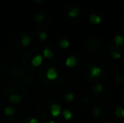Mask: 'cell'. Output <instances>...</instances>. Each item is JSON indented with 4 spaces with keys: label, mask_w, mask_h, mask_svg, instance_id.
Listing matches in <instances>:
<instances>
[{
    "label": "cell",
    "mask_w": 124,
    "mask_h": 123,
    "mask_svg": "<svg viewBox=\"0 0 124 123\" xmlns=\"http://www.w3.org/2000/svg\"><path fill=\"white\" fill-rule=\"evenodd\" d=\"M116 79L117 81V83L123 84V83H124V74H117L116 77Z\"/></svg>",
    "instance_id": "44dd1931"
},
{
    "label": "cell",
    "mask_w": 124,
    "mask_h": 123,
    "mask_svg": "<svg viewBox=\"0 0 124 123\" xmlns=\"http://www.w3.org/2000/svg\"><path fill=\"white\" fill-rule=\"evenodd\" d=\"M29 123H40V122L37 120V119H36V118H32V119H31V120H30Z\"/></svg>",
    "instance_id": "603a6c76"
},
{
    "label": "cell",
    "mask_w": 124,
    "mask_h": 123,
    "mask_svg": "<svg viewBox=\"0 0 124 123\" xmlns=\"http://www.w3.org/2000/svg\"><path fill=\"white\" fill-rule=\"evenodd\" d=\"M36 22H37V23H41V22L44 20V15L42 14H37L36 15Z\"/></svg>",
    "instance_id": "d6986e66"
},
{
    "label": "cell",
    "mask_w": 124,
    "mask_h": 123,
    "mask_svg": "<svg viewBox=\"0 0 124 123\" xmlns=\"http://www.w3.org/2000/svg\"><path fill=\"white\" fill-rule=\"evenodd\" d=\"M101 72H102V70H101V67H93L91 69V71H90V75H91L92 78H97L101 75Z\"/></svg>",
    "instance_id": "52a82bcc"
},
{
    "label": "cell",
    "mask_w": 124,
    "mask_h": 123,
    "mask_svg": "<svg viewBox=\"0 0 124 123\" xmlns=\"http://www.w3.org/2000/svg\"><path fill=\"white\" fill-rule=\"evenodd\" d=\"M43 56L46 58H53L54 54H53V52H52V51H51L48 48H46V49L43 50Z\"/></svg>",
    "instance_id": "7c38bea8"
},
{
    "label": "cell",
    "mask_w": 124,
    "mask_h": 123,
    "mask_svg": "<svg viewBox=\"0 0 124 123\" xmlns=\"http://www.w3.org/2000/svg\"><path fill=\"white\" fill-rule=\"evenodd\" d=\"M69 45H70V43H69V41H68L67 39H62V40H61V41H60V46L62 48H63V49H66V48L69 47Z\"/></svg>",
    "instance_id": "2e32d148"
},
{
    "label": "cell",
    "mask_w": 124,
    "mask_h": 123,
    "mask_svg": "<svg viewBox=\"0 0 124 123\" xmlns=\"http://www.w3.org/2000/svg\"><path fill=\"white\" fill-rule=\"evenodd\" d=\"M21 96L18 94H12L9 97H8V101L12 104H19L21 101Z\"/></svg>",
    "instance_id": "277c9868"
},
{
    "label": "cell",
    "mask_w": 124,
    "mask_h": 123,
    "mask_svg": "<svg viewBox=\"0 0 124 123\" xmlns=\"http://www.w3.org/2000/svg\"><path fill=\"white\" fill-rule=\"evenodd\" d=\"M4 113L6 116H13L14 114H15V109L13 108V107L11 106H8L5 108L4 110Z\"/></svg>",
    "instance_id": "9a60e30c"
},
{
    "label": "cell",
    "mask_w": 124,
    "mask_h": 123,
    "mask_svg": "<svg viewBox=\"0 0 124 123\" xmlns=\"http://www.w3.org/2000/svg\"><path fill=\"white\" fill-rule=\"evenodd\" d=\"M31 37L29 36H23V38L21 39V44L23 45L24 46H28L30 44H31Z\"/></svg>",
    "instance_id": "8fae6325"
},
{
    "label": "cell",
    "mask_w": 124,
    "mask_h": 123,
    "mask_svg": "<svg viewBox=\"0 0 124 123\" xmlns=\"http://www.w3.org/2000/svg\"><path fill=\"white\" fill-rule=\"evenodd\" d=\"M88 98H87V97H85V99H84V101H85V103H87V102H88Z\"/></svg>",
    "instance_id": "cb8c5ba5"
},
{
    "label": "cell",
    "mask_w": 124,
    "mask_h": 123,
    "mask_svg": "<svg viewBox=\"0 0 124 123\" xmlns=\"http://www.w3.org/2000/svg\"><path fill=\"white\" fill-rule=\"evenodd\" d=\"M89 20L91 24H94V25H98L101 22V18L99 16V15L96 14H90V17H89Z\"/></svg>",
    "instance_id": "8992f818"
},
{
    "label": "cell",
    "mask_w": 124,
    "mask_h": 123,
    "mask_svg": "<svg viewBox=\"0 0 124 123\" xmlns=\"http://www.w3.org/2000/svg\"><path fill=\"white\" fill-rule=\"evenodd\" d=\"M74 99V94H72V93H68L67 94L65 95V100L69 102L73 101Z\"/></svg>",
    "instance_id": "ffe728a7"
},
{
    "label": "cell",
    "mask_w": 124,
    "mask_h": 123,
    "mask_svg": "<svg viewBox=\"0 0 124 123\" xmlns=\"http://www.w3.org/2000/svg\"><path fill=\"white\" fill-rule=\"evenodd\" d=\"M114 41L117 46H121V45H123L124 43V37L123 36H121V35H117L115 37Z\"/></svg>",
    "instance_id": "30bf717a"
},
{
    "label": "cell",
    "mask_w": 124,
    "mask_h": 123,
    "mask_svg": "<svg viewBox=\"0 0 124 123\" xmlns=\"http://www.w3.org/2000/svg\"><path fill=\"white\" fill-rule=\"evenodd\" d=\"M43 62V58L41 55H36L31 60V64H32L33 67H39V66L41 65Z\"/></svg>",
    "instance_id": "3957f363"
},
{
    "label": "cell",
    "mask_w": 124,
    "mask_h": 123,
    "mask_svg": "<svg viewBox=\"0 0 124 123\" xmlns=\"http://www.w3.org/2000/svg\"><path fill=\"white\" fill-rule=\"evenodd\" d=\"M93 115L95 117H99L101 116V108L99 106H95L93 109Z\"/></svg>",
    "instance_id": "ac0fdd59"
},
{
    "label": "cell",
    "mask_w": 124,
    "mask_h": 123,
    "mask_svg": "<svg viewBox=\"0 0 124 123\" xmlns=\"http://www.w3.org/2000/svg\"><path fill=\"white\" fill-rule=\"evenodd\" d=\"M57 71L53 67H50L47 71H46V78H47L49 80H54L57 78Z\"/></svg>",
    "instance_id": "6da1fadb"
},
{
    "label": "cell",
    "mask_w": 124,
    "mask_h": 123,
    "mask_svg": "<svg viewBox=\"0 0 124 123\" xmlns=\"http://www.w3.org/2000/svg\"><path fill=\"white\" fill-rule=\"evenodd\" d=\"M61 106L57 104H53V105L51 106V112H52V115L54 117L58 116L61 114Z\"/></svg>",
    "instance_id": "7a4b0ae2"
},
{
    "label": "cell",
    "mask_w": 124,
    "mask_h": 123,
    "mask_svg": "<svg viewBox=\"0 0 124 123\" xmlns=\"http://www.w3.org/2000/svg\"><path fill=\"white\" fill-rule=\"evenodd\" d=\"M46 123H56V122H54V121H50V122H47Z\"/></svg>",
    "instance_id": "d4e9b609"
},
{
    "label": "cell",
    "mask_w": 124,
    "mask_h": 123,
    "mask_svg": "<svg viewBox=\"0 0 124 123\" xmlns=\"http://www.w3.org/2000/svg\"><path fill=\"white\" fill-rule=\"evenodd\" d=\"M62 116H63V118L65 119V120L69 121L72 118V113H71L70 110H64L63 111H62Z\"/></svg>",
    "instance_id": "5bb4252c"
},
{
    "label": "cell",
    "mask_w": 124,
    "mask_h": 123,
    "mask_svg": "<svg viewBox=\"0 0 124 123\" xmlns=\"http://www.w3.org/2000/svg\"><path fill=\"white\" fill-rule=\"evenodd\" d=\"M111 57L113 58V59H119L120 58H121V54H120V52H118L116 50H113L111 52Z\"/></svg>",
    "instance_id": "e0dca14e"
},
{
    "label": "cell",
    "mask_w": 124,
    "mask_h": 123,
    "mask_svg": "<svg viewBox=\"0 0 124 123\" xmlns=\"http://www.w3.org/2000/svg\"><path fill=\"white\" fill-rule=\"evenodd\" d=\"M102 90H103V86L101 84H97L93 88V93L95 94H99Z\"/></svg>",
    "instance_id": "4fadbf2b"
},
{
    "label": "cell",
    "mask_w": 124,
    "mask_h": 123,
    "mask_svg": "<svg viewBox=\"0 0 124 123\" xmlns=\"http://www.w3.org/2000/svg\"><path fill=\"white\" fill-rule=\"evenodd\" d=\"M107 123H114V122H108Z\"/></svg>",
    "instance_id": "484cf974"
},
{
    "label": "cell",
    "mask_w": 124,
    "mask_h": 123,
    "mask_svg": "<svg viewBox=\"0 0 124 123\" xmlns=\"http://www.w3.org/2000/svg\"><path fill=\"white\" fill-rule=\"evenodd\" d=\"M79 12L80 11L78 8H77V7H72V8H70V10L69 11L68 15H69V17H71V18H75V17L79 15Z\"/></svg>",
    "instance_id": "ba28073f"
},
{
    "label": "cell",
    "mask_w": 124,
    "mask_h": 123,
    "mask_svg": "<svg viewBox=\"0 0 124 123\" xmlns=\"http://www.w3.org/2000/svg\"><path fill=\"white\" fill-rule=\"evenodd\" d=\"M65 64L67 67H74L75 65L77 64V59L74 56H71V57H69V58L66 59L65 61Z\"/></svg>",
    "instance_id": "5b68a950"
},
{
    "label": "cell",
    "mask_w": 124,
    "mask_h": 123,
    "mask_svg": "<svg viewBox=\"0 0 124 123\" xmlns=\"http://www.w3.org/2000/svg\"><path fill=\"white\" fill-rule=\"evenodd\" d=\"M115 116L118 118H123L124 117V109L123 107H119L118 106L116 108V111H115Z\"/></svg>",
    "instance_id": "9c48e42d"
},
{
    "label": "cell",
    "mask_w": 124,
    "mask_h": 123,
    "mask_svg": "<svg viewBox=\"0 0 124 123\" xmlns=\"http://www.w3.org/2000/svg\"><path fill=\"white\" fill-rule=\"evenodd\" d=\"M39 38L41 41H45L47 38V34L45 31H40L39 32Z\"/></svg>",
    "instance_id": "7402d4cb"
}]
</instances>
